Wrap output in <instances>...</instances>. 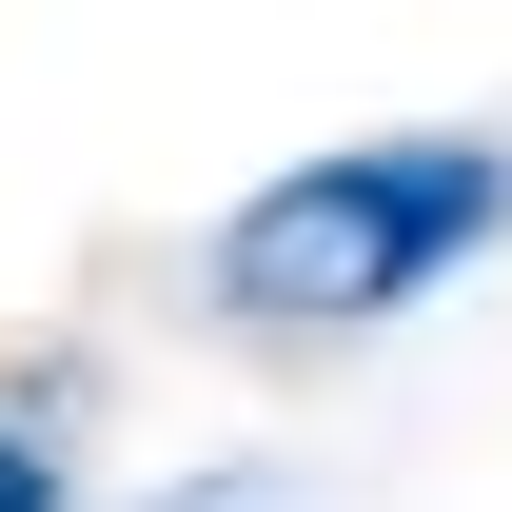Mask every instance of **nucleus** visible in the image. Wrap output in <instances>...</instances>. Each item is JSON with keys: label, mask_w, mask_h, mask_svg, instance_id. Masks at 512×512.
Segmentation results:
<instances>
[{"label": "nucleus", "mask_w": 512, "mask_h": 512, "mask_svg": "<svg viewBox=\"0 0 512 512\" xmlns=\"http://www.w3.org/2000/svg\"><path fill=\"white\" fill-rule=\"evenodd\" d=\"M0 512H60V434L40 414H0Z\"/></svg>", "instance_id": "2"}, {"label": "nucleus", "mask_w": 512, "mask_h": 512, "mask_svg": "<svg viewBox=\"0 0 512 512\" xmlns=\"http://www.w3.org/2000/svg\"><path fill=\"white\" fill-rule=\"evenodd\" d=\"M493 237H512V158L493 138H355V158L256 178L217 217V256H197V296L237 335H375L414 296H453Z\"/></svg>", "instance_id": "1"}, {"label": "nucleus", "mask_w": 512, "mask_h": 512, "mask_svg": "<svg viewBox=\"0 0 512 512\" xmlns=\"http://www.w3.org/2000/svg\"><path fill=\"white\" fill-rule=\"evenodd\" d=\"M158 512H296V473H197V493H158Z\"/></svg>", "instance_id": "3"}]
</instances>
